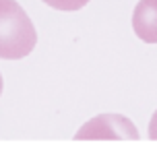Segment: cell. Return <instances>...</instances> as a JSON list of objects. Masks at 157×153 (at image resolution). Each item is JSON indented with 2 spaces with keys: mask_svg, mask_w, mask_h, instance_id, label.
I'll return each instance as SVG.
<instances>
[{
  "mask_svg": "<svg viewBox=\"0 0 157 153\" xmlns=\"http://www.w3.org/2000/svg\"><path fill=\"white\" fill-rule=\"evenodd\" d=\"M132 29L145 44H157V0H139L132 13Z\"/></svg>",
  "mask_w": 157,
  "mask_h": 153,
  "instance_id": "cell-3",
  "label": "cell"
},
{
  "mask_svg": "<svg viewBox=\"0 0 157 153\" xmlns=\"http://www.w3.org/2000/svg\"><path fill=\"white\" fill-rule=\"evenodd\" d=\"M37 31L17 0H0V58L19 60L31 54Z\"/></svg>",
  "mask_w": 157,
  "mask_h": 153,
  "instance_id": "cell-1",
  "label": "cell"
},
{
  "mask_svg": "<svg viewBox=\"0 0 157 153\" xmlns=\"http://www.w3.org/2000/svg\"><path fill=\"white\" fill-rule=\"evenodd\" d=\"M46 2L50 8L56 10H64V13H72V10H81L89 4V0H41Z\"/></svg>",
  "mask_w": 157,
  "mask_h": 153,
  "instance_id": "cell-4",
  "label": "cell"
},
{
  "mask_svg": "<svg viewBox=\"0 0 157 153\" xmlns=\"http://www.w3.org/2000/svg\"><path fill=\"white\" fill-rule=\"evenodd\" d=\"M0 95H2V75H0Z\"/></svg>",
  "mask_w": 157,
  "mask_h": 153,
  "instance_id": "cell-6",
  "label": "cell"
},
{
  "mask_svg": "<svg viewBox=\"0 0 157 153\" xmlns=\"http://www.w3.org/2000/svg\"><path fill=\"white\" fill-rule=\"evenodd\" d=\"M77 141L83 139H120V141H136L139 139V130L132 124V120H128L122 114H99L85 122L75 135Z\"/></svg>",
  "mask_w": 157,
  "mask_h": 153,
  "instance_id": "cell-2",
  "label": "cell"
},
{
  "mask_svg": "<svg viewBox=\"0 0 157 153\" xmlns=\"http://www.w3.org/2000/svg\"><path fill=\"white\" fill-rule=\"evenodd\" d=\"M149 139L151 141H157V110L151 116V122H149Z\"/></svg>",
  "mask_w": 157,
  "mask_h": 153,
  "instance_id": "cell-5",
  "label": "cell"
}]
</instances>
